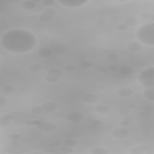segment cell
<instances>
[{
	"mask_svg": "<svg viewBox=\"0 0 154 154\" xmlns=\"http://www.w3.org/2000/svg\"><path fill=\"white\" fill-rule=\"evenodd\" d=\"M44 111L46 112H53L58 109V105L53 102H46L41 105Z\"/></svg>",
	"mask_w": 154,
	"mask_h": 154,
	"instance_id": "cell-13",
	"label": "cell"
},
{
	"mask_svg": "<svg viewBox=\"0 0 154 154\" xmlns=\"http://www.w3.org/2000/svg\"><path fill=\"white\" fill-rule=\"evenodd\" d=\"M123 23L126 25L129 28V27H134L135 26H136L138 23V19L133 16H129L127 17L125 19Z\"/></svg>",
	"mask_w": 154,
	"mask_h": 154,
	"instance_id": "cell-19",
	"label": "cell"
},
{
	"mask_svg": "<svg viewBox=\"0 0 154 154\" xmlns=\"http://www.w3.org/2000/svg\"><path fill=\"white\" fill-rule=\"evenodd\" d=\"M53 51L48 47H42L37 51V55L41 58H48L52 55Z\"/></svg>",
	"mask_w": 154,
	"mask_h": 154,
	"instance_id": "cell-12",
	"label": "cell"
},
{
	"mask_svg": "<svg viewBox=\"0 0 154 154\" xmlns=\"http://www.w3.org/2000/svg\"><path fill=\"white\" fill-rule=\"evenodd\" d=\"M8 103V99L3 96H0V106H3L4 105H6Z\"/></svg>",
	"mask_w": 154,
	"mask_h": 154,
	"instance_id": "cell-36",
	"label": "cell"
},
{
	"mask_svg": "<svg viewBox=\"0 0 154 154\" xmlns=\"http://www.w3.org/2000/svg\"><path fill=\"white\" fill-rule=\"evenodd\" d=\"M111 135L116 138H125L129 136L130 132L126 128H117L112 130Z\"/></svg>",
	"mask_w": 154,
	"mask_h": 154,
	"instance_id": "cell-8",
	"label": "cell"
},
{
	"mask_svg": "<svg viewBox=\"0 0 154 154\" xmlns=\"http://www.w3.org/2000/svg\"><path fill=\"white\" fill-rule=\"evenodd\" d=\"M120 58L119 55L116 52H109L106 55V58L111 61H115Z\"/></svg>",
	"mask_w": 154,
	"mask_h": 154,
	"instance_id": "cell-30",
	"label": "cell"
},
{
	"mask_svg": "<svg viewBox=\"0 0 154 154\" xmlns=\"http://www.w3.org/2000/svg\"><path fill=\"white\" fill-rule=\"evenodd\" d=\"M60 150L62 153H71L73 152L74 149H73V147H71L67 146H63V147H61Z\"/></svg>",
	"mask_w": 154,
	"mask_h": 154,
	"instance_id": "cell-32",
	"label": "cell"
},
{
	"mask_svg": "<svg viewBox=\"0 0 154 154\" xmlns=\"http://www.w3.org/2000/svg\"><path fill=\"white\" fill-rule=\"evenodd\" d=\"M22 7L26 10H32L37 7V3L35 1L32 0H25L22 2Z\"/></svg>",
	"mask_w": 154,
	"mask_h": 154,
	"instance_id": "cell-18",
	"label": "cell"
},
{
	"mask_svg": "<svg viewBox=\"0 0 154 154\" xmlns=\"http://www.w3.org/2000/svg\"><path fill=\"white\" fill-rule=\"evenodd\" d=\"M30 111L34 114H36V115H38V114H43L45 111H44L43 108H42V106L41 105H35L32 106L31 109Z\"/></svg>",
	"mask_w": 154,
	"mask_h": 154,
	"instance_id": "cell-25",
	"label": "cell"
},
{
	"mask_svg": "<svg viewBox=\"0 0 154 154\" xmlns=\"http://www.w3.org/2000/svg\"><path fill=\"white\" fill-rule=\"evenodd\" d=\"M140 16V17L144 20H149L150 19H153V14L149 11H143L141 13Z\"/></svg>",
	"mask_w": 154,
	"mask_h": 154,
	"instance_id": "cell-29",
	"label": "cell"
},
{
	"mask_svg": "<svg viewBox=\"0 0 154 154\" xmlns=\"http://www.w3.org/2000/svg\"><path fill=\"white\" fill-rule=\"evenodd\" d=\"M109 69L112 71V72H116V71H118V69L119 68V66L117 65V64H111L109 66Z\"/></svg>",
	"mask_w": 154,
	"mask_h": 154,
	"instance_id": "cell-38",
	"label": "cell"
},
{
	"mask_svg": "<svg viewBox=\"0 0 154 154\" xmlns=\"http://www.w3.org/2000/svg\"><path fill=\"white\" fill-rule=\"evenodd\" d=\"M111 110V108L108 105L105 104L99 105L94 108V111L96 113L101 115L107 114L109 112H110Z\"/></svg>",
	"mask_w": 154,
	"mask_h": 154,
	"instance_id": "cell-16",
	"label": "cell"
},
{
	"mask_svg": "<svg viewBox=\"0 0 154 154\" xmlns=\"http://www.w3.org/2000/svg\"><path fill=\"white\" fill-rule=\"evenodd\" d=\"M78 144H79V142L76 140L73 139V138H69L63 141L64 146H67L71 147H77Z\"/></svg>",
	"mask_w": 154,
	"mask_h": 154,
	"instance_id": "cell-24",
	"label": "cell"
},
{
	"mask_svg": "<svg viewBox=\"0 0 154 154\" xmlns=\"http://www.w3.org/2000/svg\"><path fill=\"white\" fill-rule=\"evenodd\" d=\"M16 87L12 85H5L2 88V90L6 94H11L15 92Z\"/></svg>",
	"mask_w": 154,
	"mask_h": 154,
	"instance_id": "cell-26",
	"label": "cell"
},
{
	"mask_svg": "<svg viewBox=\"0 0 154 154\" xmlns=\"http://www.w3.org/2000/svg\"><path fill=\"white\" fill-rule=\"evenodd\" d=\"M92 154H108L109 150L104 147H97L91 151Z\"/></svg>",
	"mask_w": 154,
	"mask_h": 154,
	"instance_id": "cell-27",
	"label": "cell"
},
{
	"mask_svg": "<svg viewBox=\"0 0 154 154\" xmlns=\"http://www.w3.org/2000/svg\"><path fill=\"white\" fill-rule=\"evenodd\" d=\"M106 86L105 85H104V84H100V85H99L98 87H97L98 90H100V91L105 90L106 89Z\"/></svg>",
	"mask_w": 154,
	"mask_h": 154,
	"instance_id": "cell-41",
	"label": "cell"
},
{
	"mask_svg": "<svg viewBox=\"0 0 154 154\" xmlns=\"http://www.w3.org/2000/svg\"><path fill=\"white\" fill-rule=\"evenodd\" d=\"M66 119L72 123H78L84 119V116L79 111H73L66 115Z\"/></svg>",
	"mask_w": 154,
	"mask_h": 154,
	"instance_id": "cell-7",
	"label": "cell"
},
{
	"mask_svg": "<svg viewBox=\"0 0 154 154\" xmlns=\"http://www.w3.org/2000/svg\"><path fill=\"white\" fill-rule=\"evenodd\" d=\"M126 49L130 52H137L141 48V46L140 43L135 41H131L128 42L126 45Z\"/></svg>",
	"mask_w": 154,
	"mask_h": 154,
	"instance_id": "cell-17",
	"label": "cell"
},
{
	"mask_svg": "<svg viewBox=\"0 0 154 154\" xmlns=\"http://www.w3.org/2000/svg\"><path fill=\"white\" fill-rule=\"evenodd\" d=\"M149 147L146 144H141L130 148L129 153L131 154H142L146 153Z\"/></svg>",
	"mask_w": 154,
	"mask_h": 154,
	"instance_id": "cell-11",
	"label": "cell"
},
{
	"mask_svg": "<svg viewBox=\"0 0 154 154\" xmlns=\"http://www.w3.org/2000/svg\"><path fill=\"white\" fill-rule=\"evenodd\" d=\"M134 72V69L132 66L128 64H123L119 66L118 72L123 75H129Z\"/></svg>",
	"mask_w": 154,
	"mask_h": 154,
	"instance_id": "cell-15",
	"label": "cell"
},
{
	"mask_svg": "<svg viewBox=\"0 0 154 154\" xmlns=\"http://www.w3.org/2000/svg\"><path fill=\"white\" fill-rule=\"evenodd\" d=\"M99 96L94 93H88L84 94L82 96V100L88 104H93L99 101Z\"/></svg>",
	"mask_w": 154,
	"mask_h": 154,
	"instance_id": "cell-10",
	"label": "cell"
},
{
	"mask_svg": "<svg viewBox=\"0 0 154 154\" xmlns=\"http://www.w3.org/2000/svg\"><path fill=\"white\" fill-rule=\"evenodd\" d=\"M57 14L58 11L55 8L48 7L37 15V19L42 22L47 23L51 22Z\"/></svg>",
	"mask_w": 154,
	"mask_h": 154,
	"instance_id": "cell-4",
	"label": "cell"
},
{
	"mask_svg": "<svg viewBox=\"0 0 154 154\" xmlns=\"http://www.w3.org/2000/svg\"><path fill=\"white\" fill-rule=\"evenodd\" d=\"M35 126L37 129L48 133L54 132L58 129V126L56 124L46 120L37 122L35 124Z\"/></svg>",
	"mask_w": 154,
	"mask_h": 154,
	"instance_id": "cell-5",
	"label": "cell"
},
{
	"mask_svg": "<svg viewBox=\"0 0 154 154\" xmlns=\"http://www.w3.org/2000/svg\"><path fill=\"white\" fill-rule=\"evenodd\" d=\"M37 43L35 35L23 29H14L4 33L0 38L2 47L13 54H23L31 51Z\"/></svg>",
	"mask_w": 154,
	"mask_h": 154,
	"instance_id": "cell-1",
	"label": "cell"
},
{
	"mask_svg": "<svg viewBox=\"0 0 154 154\" xmlns=\"http://www.w3.org/2000/svg\"><path fill=\"white\" fill-rule=\"evenodd\" d=\"M42 4L45 6H51L54 5L55 2V0H43L41 1Z\"/></svg>",
	"mask_w": 154,
	"mask_h": 154,
	"instance_id": "cell-34",
	"label": "cell"
},
{
	"mask_svg": "<svg viewBox=\"0 0 154 154\" xmlns=\"http://www.w3.org/2000/svg\"><path fill=\"white\" fill-rule=\"evenodd\" d=\"M78 66H79V67L80 69H81L87 70V69H90V68L91 67V66H92V64H91V63H90V61L84 60V61H81V62L79 63Z\"/></svg>",
	"mask_w": 154,
	"mask_h": 154,
	"instance_id": "cell-28",
	"label": "cell"
},
{
	"mask_svg": "<svg viewBox=\"0 0 154 154\" xmlns=\"http://www.w3.org/2000/svg\"><path fill=\"white\" fill-rule=\"evenodd\" d=\"M58 3L68 8H79L85 5L88 0H58Z\"/></svg>",
	"mask_w": 154,
	"mask_h": 154,
	"instance_id": "cell-6",
	"label": "cell"
},
{
	"mask_svg": "<svg viewBox=\"0 0 154 154\" xmlns=\"http://www.w3.org/2000/svg\"><path fill=\"white\" fill-rule=\"evenodd\" d=\"M117 28L120 31H126L129 29V27L124 23H121L117 25Z\"/></svg>",
	"mask_w": 154,
	"mask_h": 154,
	"instance_id": "cell-33",
	"label": "cell"
},
{
	"mask_svg": "<svg viewBox=\"0 0 154 154\" xmlns=\"http://www.w3.org/2000/svg\"><path fill=\"white\" fill-rule=\"evenodd\" d=\"M7 138L8 140L11 141H17L20 139V135L19 134H17V133L11 132L8 134V135H7Z\"/></svg>",
	"mask_w": 154,
	"mask_h": 154,
	"instance_id": "cell-31",
	"label": "cell"
},
{
	"mask_svg": "<svg viewBox=\"0 0 154 154\" xmlns=\"http://www.w3.org/2000/svg\"><path fill=\"white\" fill-rule=\"evenodd\" d=\"M46 74L60 78L62 75L63 72L60 69L58 68H51L47 70Z\"/></svg>",
	"mask_w": 154,
	"mask_h": 154,
	"instance_id": "cell-22",
	"label": "cell"
},
{
	"mask_svg": "<svg viewBox=\"0 0 154 154\" xmlns=\"http://www.w3.org/2000/svg\"><path fill=\"white\" fill-rule=\"evenodd\" d=\"M28 70L32 73H38L43 69V66L38 63L31 64L28 68Z\"/></svg>",
	"mask_w": 154,
	"mask_h": 154,
	"instance_id": "cell-20",
	"label": "cell"
},
{
	"mask_svg": "<svg viewBox=\"0 0 154 154\" xmlns=\"http://www.w3.org/2000/svg\"><path fill=\"white\" fill-rule=\"evenodd\" d=\"M117 94L123 98H127L131 97L134 94V90L129 87H122L119 88L116 91Z\"/></svg>",
	"mask_w": 154,
	"mask_h": 154,
	"instance_id": "cell-9",
	"label": "cell"
},
{
	"mask_svg": "<svg viewBox=\"0 0 154 154\" xmlns=\"http://www.w3.org/2000/svg\"><path fill=\"white\" fill-rule=\"evenodd\" d=\"M126 107L128 108H129V109H134L137 108V105L135 103H130L126 105Z\"/></svg>",
	"mask_w": 154,
	"mask_h": 154,
	"instance_id": "cell-40",
	"label": "cell"
},
{
	"mask_svg": "<svg viewBox=\"0 0 154 154\" xmlns=\"http://www.w3.org/2000/svg\"><path fill=\"white\" fill-rule=\"evenodd\" d=\"M119 113L122 116H128L130 114V111L128 109H122L119 111Z\"/></svg>",
	"mask_w": 154,
	"mask_h": 154,
	"instance_id": "cell-37",
	"label": "cell"
},
{
	"mask_svg": "<svg viewBox=\"0 0 154 154\" xmlns=\"http://www.w3.org/2000/svg\"><path fill=\"white\" fill-rule=\"evenodd\" d=\"M44 80H45V81L47 83H49V84H55V83H57V82L59 81L60 78H59V77H57V76H52V75H50L46 74V75H45V76H44Z\"/></svg>",
	"mask_w": 154,
	"mask_h": 154,
	"instance_id": "cell-23",
	"label": "cell"
},
{
	"mask_svg": "<svg viewBox=\"0 0 154 154\" xmlns=\"http://www.w3.org/2000/svg\"><path fill=\"white\" fill-rule=\"evenodd\" d=\"M106 20L103 19H99L96 21V24L99 26H104L106 25Z\"/></svg>",
	"mask_w": 154,
	"mask_h": 154,
	"instance_id": "cell-39",
	"label": "cell"
},
{
	"mask_svg": "<svg viewBox=\"0 0 154 154\" xmlns=\"http://www.w3.org/2000/svg\"><path fill=\"white\" fill-rule=\"evenodd\" d=\"M137 80L143 88L154 87V67L150 66L143 70L138 75Z\"/></svg>",
	"mask_w": 154,
	"mask_h": 154,
	"instance_id": "cell-3",
	"label": "cell"
},
{
	"mask_svg": "<svg viewBox=\"0 0 154 154\" xmlns=\"http://www.w3.org/2000/svg\"><path fill=\"white\" fill-rule=\"evenodd\" d=\"M12 123V120L8 117H2L0 119V128L4 129L11 125Z\"/></svg>",
	"mask_w": 154,
	"mask_h": 154,
	"instance_id": "cell-21",
	"label": "cell"
},
{
	"mask_svg": "<svg viewBox=\"0 0 154 154\" xmlns=\"http://www.w3.org/2000/svg\"><path fill=\"white\" fill-rule=\"evenodd\" d=\"M75 67L72 64H67L64 67V69L67 72H72L75 70Z\"/></svg>",
	"mask_w": 154,
	"mask_h": 154,
	"instance_id": "cell-35",
	"label": "cell"
},
{
	"mask_svg": "<svg viewBox=\"0 0 154 154\" xmlns=\"http://www.w3.org/2000/svg\"><path fill=\"white\" fill-rule=\"evenodd\" d=\"M137 38L142 43L149 45H154V23L149 22L139 26L135 32Z\"/></svg>",
	"mask_w": 154,
	"mask_h": 154,
	"instance_id": "cell-2",
	"label": "cell"
},
{
	"mask_svg": "<svg viewBox=\"0 0 154 154\" xmlns=\"http://www.w3.org/2000/svg\"><path fill=\"white\" fill-rule=\"evenodd\" d=\"M143 94L146 100L152 103L154 102V87L144 88Z\"/></svg>",
	"mask_w": 154,
	"mask_h": 154,
	"instance_id": "cell-14",
	"label": "cell"
}]
</instances>
